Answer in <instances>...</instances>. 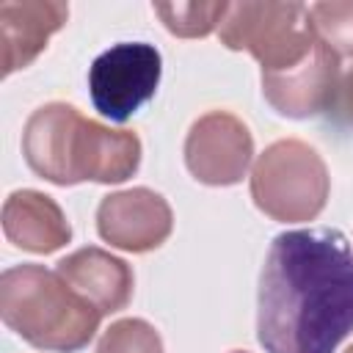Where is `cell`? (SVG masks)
Returning a JSON list of instances; mask_svg holds the SVG:
<instances>
[{
	"mask_svg": "<svg viewBox=\"0 0 353 353\" xmlns=\"http://www.w3.org/2000/svg\"><path fill=\"white\" fill-rule=\"evenodd\" d=\"M268 353H334L353 331V248L336 229L281 232L259 276Z\"/></svg>",
	"mask_w": 353,
	"mask_h": 353,
	"instance_id": "cell-1",
	"label": "cell"
},
{
	"mask_svg": "<svg viewBox=\"0 0 353 353\" xmlns=\"http://www.w3.org/2000/svg\"><path fill=\"white\" fill-rule=\"evenodd\" d=\"M22 154L39 176L55 185L121 182L141 163V141L127 130L85 119L66 102H50L28 119Z\"/></svg>",
	"mask_w": 353,
	"mask_h": 353,
	"instance_id": "cell-2",
	"label": "cell"
},
{
	"mask_svg": "<svg viewBox=\"0 0 353 353\" xmlns=\"http://www.w3.org/2000/svg\"><path fill=\"white\" fill-rule=\"evenodd\" d=\"M3 323L39 350L74 353L97 334L102 314L80 298L58 270L17 265L0 276Z\"/></svg>",
	"mask_w": 353,
	"mask_h": 353,
	"instance_id": "cell-3",
	"label": "cell"
},
{
	"mask_svg": "<svg viewBox=\"0 0 353 353\" xmlns=\"http://www.w3.org/2000/svg\"><path fill=\"white\" fill-rule=\"evenodd\" d=\"M218 36L229 50L251 52L262 72L290 69L317 44L309 8L301 3H229Z\"/></svg>",
	"mask_w": 353,
	"mask_h": 353,
	"instance_id": "cell-4",
	"label": "cell"
},
{
	"mask_svg": "<svg viewBox=\"0 0 353 353\" xmlns=\"http://www.w3.org/2000/svg\"><path fill=\"white\" fill-rule=\"evenodd\" d=\"M256 207L276 221H312L328 199V171L301 141H279L259 154L251 174Z\"/></svg>",
	"mask_w": 353,
	"mask_h": 353,
	"instance_id": "cell-5",
	"label": "cell"
},
{
	"mask_svg": "<svg viewBox=\"0 0 353 353\" xmlns=\"http://www.w3.org/2000/svg\"><path fill=\"white\" fill-rule=\"evenodd\" d=\"M163 58L146 41H121L99 52L88 69L94 108L110 121H127L160 85Z\"/></svg>",
	"mask_w": 353,
	"mask_h": 353,
	"instance_id": "cell-6",
	"label": "cell"
},
{
	"mask_svg": "<svg viewBox=\"0 0 353 353\" xmlns=\"http://www.w3.org/2000/svg\"><path fill=\"white\" fill-rule=\"evenodd\" d=\"M254 154L251 135L240 119L223 110L201 116L185 141V163L199 182L234 185L243 179Z\"/></svg>",
	"mask_w": 353,
	"mask_h": 353,
	"instance_id": "cell-7",
	"label": "cell"
},
{
	"mask_svg": "<svg viewBox=\"0 0 353 353\" xmlns=\"http://www.w3.org/2000/svg\"><path fill=\"white\" fill-rule=\"evenodd\" d=\"M339 77V58L323 41H317L301 63L281 72H262V91L276 113L290 119H309L328 113Z\"/></svg>",
	"mask_w": 353,
	"mask_h": 353,
	"instance_id": "cell-8",
	"label": "cell"
},
{
	"mask_svg": "<svg viewBox=\"0 0 353 353\" xmlns=\"http://www.w3.org/2000/svg\"><path fill=\"white\" fill-rule=\"evenodd\" d=\"M102 240L124 251L157 248L171 234V207L149 188H132L105 196L97 210Z\"/></svg>",
	"mask_w": 353,
	"mask_h": 353,
	"instance_id": "cell-9",
	"label": "cell"
},
{
	"mask_svg": "<svg viewBox=\"0 0 353 353\" xmlns=\"http://www.w3.org/2000/svg\"><path fill=\"white\" fill-rule=\"evenodd\" d=\"M58 276L85 298L99 314L124 309L132 298V270L124 259L102 248H80L58 262Z\"/></svg>",
	"mask_w": 353,
	"mask_h": 353,
	"instance_id": "cell-10",
	"label": "cell"
},
{
	"mask_svg": "<svg viewBox=\"0 0 353 353\" xmlns=\"http://www.w3.org/2000/svg\"><path fill=\"white\" fill-rule=\"evenodd\" d=\"M69 6L50 0L0 3V44L3 74L25 69L50 41V36L66 22Z\"/></svg>",
	"mask_w": 353,
	"mask_h": 353,
	"instance_id": "cell-11",
	"label": "cell"
},
{
	"mask_svg": "<svg viewBox=\"0 0 353 353\" xmlns=\"http://www.w3.org/2000/svg\"><path fill=\"white\" fill-rule=\"evenodd\" d=\"M3 232L25 251L50 254L69 243L72 229L61 207L39 190H17L3 204Z\"/></svg>",
	"mask_w": 353,
	"mask_h": 353,
	"instance_id": "cell-12",
	"label": "cell"
},
{
	"mask_svg": "<svg viewBox=\"0 0 353 353\" xmlns=\"http://www.w3.org/2000/svg\"><path fill=\"white\" fill-rule=\"evenodd\" d=\"M309 19L317 41H323L336 58L353 55V0L314 3L309 6Z\"/></svg>",
	"mask_w": 353,
	"mask_h": 353,
	"instance_id": "cell-13",
	"label": "cell"
},
{
	"mask_svg": "<svg viewBox=\"0 0 353 353\" xmlns=\"http://www.w3.org/2000/svg\"><path fill=\"white\" fill-rule=\"evenodd\" d=\"M152 8L171 33L193 39L215 30L226 17L229 3H154Z\"/></svg>",
	"mask_w": 353,
	"mask_h": 353,
	"instance_id": "cell-14",
	"label": "cell"
},
{
	"mask_svg": "<svg viewBox=\"0 0 353 353\" xmlns=\"http://www.w3.org/2000/svg\"><path fill=\"white\" fill-rule=\"evenodd\" d=\"M97 353H163V342L146 320L127 317L102 334Z\"/></svg>",
	"mask_w": 353,
	"mask_h": 353,
	"instance_id": "cell-15",
	"label": "cell"
},
{
	"mask_svg": "<svg viewBox=\"0 0 353 353\" xmlns=\"http://www.w3.org/2000/svg\"><path fill=\"white\" fill-rule=\"evenodd\" d=\"M328 116H334L336 124L353 130V69L339 77V85H336L334 102L328 108Z\"/></svg>",
	"mask_w": 353,
	"mask_h": 353,
	"instance_id": "cell-16",
	"label": "cell"
},
{
	"mask_svg": "<svg viewBox=\"0 0 353 353\" xmlns=\"http://www.w3.org/2000/svg\"><path fill=\"white\" fill-rule=\"evenodd\" d=\"M345 353H353V345H350V347H347V350H345Z\"/></svg>",
	"mask_w": 353,
	"mask_h": 353,
	"instance_id": "cell-17",
	"label": "cell"
},
{
	"mask_svg": "<svg viewBox=\"0 0 353 353\" xmlns=\"http://www.w3.org/2000/svg\"><path fill=\"white\" fill-rule=\"evenodd\" d=\"M232 353H245V350H232Z\"/></svg>",
	"mask_w": 353,
	"mask_h": 353,
	"instance_id": "cell-18",
	"label": "cell"
}]
</instances>
